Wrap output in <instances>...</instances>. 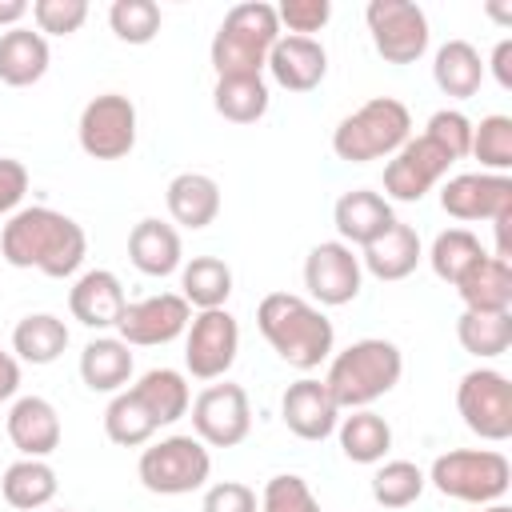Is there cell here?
<instances>
[{"label":"cell","mask_w":512,"mask_h":512,"mask_svg":"<svg viewBox=\"0 0 512 512\" xmlns=\"http://www.w3.org/2000/svg\"><path fill=\"white\" fill-rule=\"evenodd\" d=\"M332 224H336V232H340V240L352 248V244H372L380 232H388L392 224H396V212H392V204L380 196V192H372V188H352V192H344L340 200H336V208H332Z\"/></svg>","instance_id":"obj_21"},{"label":"cell","mask_w":512,"mask_h":512,"mask_svg":"<svg viewBox=\"0 0 512 512\" xmlns=\"http://www.w3.org/2000/svg\"><path fill=\"white\" fill-rule=\"evenodd\" d=\"M4 428H8V440L16 444V452L28 460H44L60 448V412L44 396H20L8 408Z\"/></svg>","instance_id":"obj_20"},{"label":"cell","mask_w":512,"mask_h":512,"mask_svg":"<svg viewBox=\"0 0 512 512\" xmlns=\"http://www.w3.org/2000/svg\"><path fill=\"white\" fill-rule=\"evenodd\" d=\"M164 204L180 228H208L220 216V184L208 172H180L168 180Z\"/></svg>","instance_id":"obj_23"},{"label":"cell","mask_w":512,"mask_h":512,"mask_svg":"<svg viewBox=\"0 0 512 512\" xmlns=\"http://www.w3.org/2000/svg\"><path fill=\"white\" fill-rule=\"evenodd\" d=\"M440 208L452 220H496L512 212V180L496 172H460L440 184Z\"/></svg>","instance_id":"obj_16"},{"label":"cell","mask_w":512,"mask_h":512,"mask_svg":"<svg viewBox=\"0 0 512 512\" xmlns=\"http://www.w3.org/2000/svg\"><path fill=\"white\" fill-rule=\"evenodd\" d=\"M132 392H136V400L148 408V416L156 420V428L176 424V420L188 416V408H192L188 380H184V372H176V368H148V372L132 384Z\"/></svg>","instance_id":"obj_29"},{"label":"cell","mask_w":512,"mask_h":512,"mask_svg":"<svg viewBox=\"0 0 512 512\" xmlns=\"http://www.w3.org/2000/svg\"><path fill=\"white\" fill-rule=\"evenodd\" d=\"M424 248H420V236L412 224L396 220L388 232H380L372 244H364V256H360V268H368L376 280H404L416 272Z\"/></svg>","instance_id":"obj_24"},{"label":"cell","mask_w":512,"mask_h":512,"mask_svg":"<svg viewBox=\"0 0 512 512\" xmlns=\"http://www.w3.org/2000/svg\"><path fill=\"white\" fill-rule=\"evenodd\" d=\"M424 136H432L452 160H464L468 148H472V120H468L460 108H440V112L428 116Z\"/></svg>","instance_id":"obj_42"},{"label":"cell","mask_w":512,"mask_h":512,"mask_svg":"<svg viewBox=\"0 0 512 512\" xmlns=\"http://www.w3.org/2000/svg\"><path fill=\"white\" fill-rule=\"evenodd\" d=\"M192 324V308L180 292H160L136 304H124L116 332L128 348H156V344H172L176 336H184Z\"/></svg>","instance_id":"obj_15"},{"label":"cell","mask_w":512,"mask_h":512,"mask_svg":"<svg viewBox=\"0 0 512 512\" xmlns=\"http://www.w3.org/2000/svg\"><path fill=\"white\" fill-rule=\"evenodd\" d=\"M256 328L272 344V352L300 372L320 368L336 344L332 320L312 300L292 296V292H268L256 304Z\"/></svg>","instance_id":"obj_2"},{"label":"cell","mask_w":512,"mask_h":512,"mask_svg":"<svg viewBox=\"0 0 512 512\" xmlns=\"http://www.w3.org/2000/svg\"><path fill=\"white\" fill-rule=\"evenodd\" d=\"M332 4L328 0H280L276 4V20L280 28H288V36H312L328 24Z\"/></svg>","instance_id":"obj_44"},{"label":"cell","mask_w":512,"mask_h":512,"mask_svg":"<svg viewBox=\"0 0 512 512\" xmlns=\"http://www.w3.org/2000/svg\"><path fill=\"white\" fill-rule=\"evenodd\" d=\"M456 340L464 352L492 360L512 348V312H460Z\"/></svg>","instance_id":"obj_36"},{"label":"cell","mask_w":512,"mask_h":512,"mask_svg":"<svg viewBox=\"0 0 512 512\" xmlns=\"http://www.w3.org/2000/svg\"><path fill=\"white\" fill-rule=\"evenodd\" d=\"M428 484L460 504H500L512 488V464L496 448H452L432 460Z\"/></svg>","instance_id":"obj_6"},{"label":"cell","mask_w":512,"mask_h":512,"mask_svg":"<svg viewBox=\"0 0 512 512\" xmlns=\"http://www.w3.org/2000/svg\"><path fill=\"white\" fill-rule=\"evenodd\" d=\"M468 156H476L484 172L508 176V168H512V116L492 112L480 124H472V148H468Z\"/></svg>","instance_id":"obj_39"},{"label":"cell","mask_w":512,"mask_h":512,"mask_svg":"<svg viewBox=\"0 0 512 512\" xmlns=\"http://www.w3.org/2000/svg\"><path fill=\"white\" fill-rule=\"evenodd\" d=\"M56 488L60 484H56L52 464L48 460H28V456H20L16 464H8L4 468V480H0L4 500L12 508H20V512H36V508L52 504L56 500Z\"/></svg>","instance_id":"obj_33"},{"label":"cell","mask_w":512,"mask_h":512,"mask_svg":"<svg viewBox=\"0 0 512 512\" xmlns=\"http://www.w3.org/2000/svg\"><path fill=\"white\" fill-rule=\"evenodd\" d=\"M428 476L420 472V464L412 460H384L372 476V500L380 508H408L420 500Z\"/></svg>","instance_id":"obj_38"},{"label":"cell","mask_w":512,"mask_h":512,"mask_svg":"<svg viewBox=\"0 0 512 512\" xmlns=\"http://www.w3.org/2000/svg\"><path fill=\"white\" fill-rule=\"evenodd\" d=\"M272 80L288 92H312L324 72H328V52L316 36H280L268 52V64Z\"/></svg>","instance_id":"obj_18"},{"label":"cell","mask_w":512,"mask_h":512,"mask_svg":"<svg viewBox=\"0 0 512 512\" xmlns=\"http://www.w3.org/2000/svg\"><path fill=\"white\" fill-rule=\"evenodd\" d=\"M456 160L432 140V136H408L384 164V200H400V204H416L424 200L452 168Z\"/></svg>","instance_id":"obj_10"},{"label":"cell","mask_w":512,"mask_h":512,"mask_svg":"<svg viewBox=\"0 0 512 512\" xmlns=\"http://www.w3.org/2000/svg\"><path fill=\"white\" fill-rule=\"evenodd\" d=\"M48 40L32 28H8L0 32V80L12 88H28L48 72Z\"/></svg>","instance_id":"obj_25"},{"label":"cell","mask_w":512,"mask_h":512,"mask_svg":"<svg viewBox=\"0 0 512 512\" xmlns=\"http://www.w3.org/2000/svg\"><path fill=\"white\" fill-rule=\"evenodd\" d=\"M484 256H488V252H484L480 236L468 232V228H444V232L432 240V248H428L432 272H436L444 284H452V288H456V284L464 280V272L476 268Z\"/></svg>","instance_id":"obj_35"},{"label":"cell","mask_w":512,"mask_h":512,"mask_svg":"<svg viewBox=\"0 0 512 512\" xmlns=\"http://www.w3.org/2000/svg\"><path fill=\"white\" fill-rule=\"evenodd\" d=\"M32 20L36 32L44 36H72L84 20H88V4L84 0H36L32 4Z\"/></svg>","instance_id":"obj_43"},{"label":"cell","mask_w":512,"mask_h":512,"mask_svg":"<svg viewBox=\"0 0 512 512\" xmlns=\"http://www.w3.org/2000/svg\"><path fill=\"white\" fill-rule=\"evenodd\" d=\"M192 432L208 448H236L252 432V404L240 384H208L192 400Z\"/></svg>","instance_id":"obj_12"},{"label":"cell","mask_w":512,"mask_h":512,"mask_svg":"<svg viewBox=\"0 0 512 512\" xmlns=\"http://www.w3.org/2000/svg\"><path fill=\"white\" fill-rule=\"evenodd\" d=\"M140 484L156 496H188L208 484L212 456L196 436H164L140 452Z\"/></svg>","instance_id":"obj_7"},{"label":"cell","mask_w":512,"mask_h":512,"mask_svg":"<svg viewBox=\"0 0 512 512\" xmlns=\"http://www.w3.org/2000/svg\"><path fill=\"white\" fill-rule=\"evenodd\" d=\"M84 252H88L84 228L72 216L44 204L12 212L0 232V256L12 268H36L52 280L72 276L84 264Z\"/></svg>","instance_id":"obj_1"},{"label":"cell","mask_w":512,"mask_h":512,"mask_svg":"<svg viewBox=\"0 0 512 512\" xmlns=\"http://www.w3.org/2000/svg\"><path fill=\"white\" fill-rule=\"evenodd\" d=\"M108 24L124 44H148L160 32V4L156 0H116L108 8Z\"/></svg>","instance_id":"obj_40"},{"label":"cell","mask_w":512,"mask_h":512,"mask_svg":"<svg viewBox=\"0 0 512 512\" xmlns=\"http://www.w3.org/2000/svg\"><path fill=\"white\" fill-rule=\"evenodd\" d=\"M492 72L500 88H512V40H500L492 52Z\"/></svg>","instance_id":"obj_48"},{"label":"cell","mask_w":512,"mask_h":512,"mask_svg":"<svg viewBox=\"0 0 512 512\" xmlns=\"http://www.w3.org/2000/svg\"><path fill=\"white\" fill-rule=\"evenodd\" d=\"M368 32H372V48L388 60V64H416L428 52V16L420 4L412 0H372L364 8Z\"/></svg>","instance_id":"obj_9"},{"label":"cell","mask_w":512,"mask_h":512,"mask_svg":"<svg viewBox=\"0 0 512 512\" xmlns=\"http://www.w3.org/2000/svg\"><path fill=\"white\" fill-rule=\"evenodd\" d=\"M124 304H128L124 284H120V276L108 272V268H92V272H84V276L72 284V292H68L72 320H80V324L92 328V332L116 328Z\"/></svg>","instance_id":"obj_19"},{"label":"cell","mask_w":512,"mask_h":512,"mask_svg":"<svg viewBox=\"0 0 512 512\" xmlns=\"http://www.w3.org/2000/svg\"><path fill=\"white\" fill-rule=\"evenodd\" d=\"M104 432H108V440L120 444V448H140V444H148V440L156 436V420H152L148 408L136 400V392L124 388V392H116V396L108 400V408H104Z\"/></svg>","instance_id":"obj_37"},{"label":"cell","mask_w":512,"mask_h":512,"mask_svg":"<svg viewBox=\"0 0 512 512\" xmlns=\"http://www.w3.org/2000/svg\"><path fill=\"white\" fill-rule=\"evenodd\" d=\"M280 40L276 4L268 0H244L228 8L212 36V68L220 76H260L268 64L272 44Z\"/></svg>","instance_id":"obj_4"},{"label":"cell","mask_w":512,"mask_h":512,"mask_svg":"<svg viewBox=\"0 0 512 512\" xmlns=\"http://www.w3.org/2000/svg\"><path fill=\"white\" fill-rule=\"evenodd\" d=\"M32 8L24 4V0H0V24H8V28H20V20L28 16Z\"/></svg>","instance_id":"obj_49"},{"label":"cell","mask_w":512,"mask_h":512,"mask_svg":"<svg viewBox=\"0 0 512 512\" xmlns=\"http://www.w3.org/2000/svg\"><path fill=\"white\" fill-rule=\"evenodd\" d=\"M240 352V324L228 308L196 312L184 332V368L196 380H220Z\"/></svg>","instance_id":"obj_13"},{"label":"cell","mask_w":512,"mask_h":512,"mask_svg":"<svg viewBox=\"0 0 512 512\" xmlns=\"http://www.w3.org/2000/svg\"><path fill=\"white\" fill-rule=\"evenodd\" d=\"M68 348V324L52 312H28L12 328V356L24 364H52Z\"/></svg>","instance_id":"obj_30"},{"label":"cell","mask_w":512,"mask_h":512,"mask_svg":"<svg viewBox=\"0 0 512 512\" xmlns=\"http://www.w3.org/2000/svg\"><path fill=\"white\" fill-rule=\"evenodd\" d=\"M128 260L136 264V272L156 276V280L180 272V264H184L180 232H176L172 224L156 220V216H144V220L132 224V232H128Z\"/></svg>","instance_id":"obj_22"},{"label":"cell","mask_w":512,"mask_h":512,"mask_svg":"<svg viewBox=\"0 0 512 512\" xmlns=\"http://www.w3.org/2000/svg\"><path fill=\"white\" fill-rule=\"evenodd\" d=\"M200 512H260V500L248 484L240 480H220L204 488V504Z\"/></svg>","instance_id":"obj_45"},{"label":"cell","mask_w":512,"mask_h":512,"mask_svg":"<svg viewBox=\"0 0 512 512\" xmlns=\"http://www.w3.org/2000/svg\"><path fill=\"white\" fill-rule=\"evenodd\" d=\"M24 192H28V168L12 156H0V216L20 212Z\"/></svg>","instance_id":"obj_46"},{"label":"cell","mask_w":512,"mask_h":512,"mask_svg":"<svg viewBox=\"0 0 512 512\" xmlns=\"http://www.w3.org/2000/svg\"><path fill=\"white\" fill-rule=\"evenodd\" d=\"M280 420L288 424L292 436L316 444V440H328V436L336 432L340 408H336V400L328 396L324 380L304 376V380H296V384L284 388V396H280Z\"/></svg>","instance_id":"obj_17"},{"label":"cell","mask_w":512,"mask_h":512,"mask_svg":"<svg viewBox=\"0 0 512 512\" xmlns=\"http://www.w3.org/2000/svg\"><path fill=\"white\" fill-rule=\"evenodd\" d=\"M484 72H488V68H484L480 52H476L468 40H448V44L436 48L432 80H436V88H440L444 96H452V100L476 96L480 84H484Z\"/></svg>","instance_id":"obj_28"},{"label":"cell","mask_w":512,"mask_h":512,"mask_svg":"<svg viewBox=\"0 0 512 512\" xmlns=\"http://www.w3.org/2000/svg\"><path fill=\"white\" fill-rule=\"evenodd\" d=\"M80 380L92 392H124L132 380V352L120 336H96L80 352Z\"/></svg>","instance_id":"obj_27"},{"label":"cell","mask_w":512,"mask_h":512,"mask_svg":"<svg viewBox=\"0 0 512 512\" xmlns=\"http://www.w3.org/2000/svg\"><path fill=\"white\" fill-rule=\"evenodd\" d=\"M272 96L264 76H220L212 88V108L232 124H256L268 112Z\"/></svg>","instance_id":"obj_34"},{"label":"cell","mask_w":512,"mask_h":512,"mask_svg":"<svg viewBox=\"0 0 512 512\" xmlns=\"http://www.w3.org/2000/svg\"><path fill=\"white\" fill-rule=\"evenodd\" d=\"M180 296L196 312L224 308L232 296V268L220 256H192L188 264H180Z\"/></svg>","instance_id":"obj_32"},{"label":"cell","mask_w":512,"mask_h":512,"mask_svg":"<svg viewBox=\"0 0 512 512\" xmlns=\"http://www.w3.org/2000/svg\"><path fill=\"white\" fill-rule=\"evenodd\" d=\"M400 372H404L400 348L392 340L368 336V340H356L332 356L324 388L340 412H356V408H368L372 400L388 396L400 384Z\"/></svg>","instance_id":"obj_3"},{"label":"cell","mask_w":512,"mask_h":512,"mask_svg":"<svg viewBox=\"0 0 512 512\" xmlns=\"http://www.w3.org/2000/svg\"><path fill=\"white\" fill-rule=\"evenodd\" d=\"M20 388V360L0 348V400H12Z\"/></svg>","instance_id":"obj_47"},{"label":"cell","mask_w":512,"mask_h":512,"mask_svg":"<svg viewBox=\"0 0 512 512\" xmlns=\"http://www.w3.org/2000/svg\"><path fill=\"white\" fill-rule=\"evenodd\" d=\"M360 284H364V268H360V256L344 244V240H324L308 252L304 260V288L308 296L316 300V308H340V304H352L360 296Z\"/></svg>","instance_id":"obj_14"},{"label":"cell","mask_w":512,"mask_h":512,"mask_svg":"<svg viewBox=\"0 0 512 512\" xmlns=\"http://www.w3.org/2000/svg\"><path fill=\"white\" fill-rule=\"evenodd\" d=\"M336 440H340V452L352 464H380L392 448V428L372 408H356L352 416H340Z\"/></svg>","instance_id":"obj_31"},{"label":"cell","mask_w":512,"mask_h":512,"mask_svg":"<svg viewBox=\"0 0 512 512\" xmlns=\"http://www.w3.org/2000/svg\"><path fill=\"white\" fill-rule=\"evenodd\" d=\"M464 312H512V268L500 256H484L456 284Z\"/></svg>","instance_id":"obj_26"},{"label":"cell","mask_w":512,"mask_h":512,"mask_svg":"<svg viewBox=\"0 0 512 512\" xmlns=\"http://www.w3.org/2000/svg\"><path fill=\"white\" fill-rule=\"evenodd\" d=\"M412 136V112L396 96H372L332 132V152L348 164L388 160Z\"/></svg>","instance_id":"obj_5"},{"label":"cell","mask_w":512,"mask_h":512,"mask_svg":"<svg viewBox=\"0 0 512 512\" xmlns=\"http://www.w3.org/2000/svg\"><path fill=\"white\" fill-rule=\"evenodd\" d=\"M456 408L480 440H508L512 436V384L496 368H472L456 384Z\"/></svg>","instance_id":"obj_8"},{"label":"cell","mask_w":512,"mask_h":512,"mask_svg":"<svg viewBox=\"0 0 512 512\" xmlns=\"http://www.w3.org/2000/svg\"><path fill=\"white\" fill-rule=\"evenodd\" d=\"M260 512H320V500L316 492L308 488L304 476L296 472H280L264 484L260 492Z\"/></svg>","instance_id":"obj_41"},{"label":"cell","mask_w":512,"mask_h":512,"mask_svg":"<svg viewBox=\"0 0 512 512\" xmlns=\"http://www.w3.org/2000/svg\"><path fill=\"white\" fill-rule=\"evenodd\" d=\"M80 148L92 160H120L136 148V104L120 92H100L84 104L76 124Z\"/></svg>","instance_id":"obj_11"},{"label":"cell","mask_w":512,"mask_h":512,"mask_svg":"<svg viewBox=\"0 0 512 512\" xmlns=\"http://www.w3.org/2000/svg\"><path fill=\"white\" fill-rule=\"evenodd\" d=\"M484 512H512L508 504H484Z\"/></svg>","instance_id":"obj_50"}]
</instances>
